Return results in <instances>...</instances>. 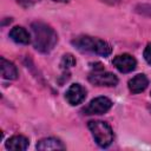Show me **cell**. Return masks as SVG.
Returning <instances> with one entry per match:
<instances>
[{
    "label": "cell",
    "instance_id": "7",
    "mask_svg": "<svg viewBox=\"0 0 151 151\" xmlns=\"http://www.w3.org/2000/svg\"><path fill=\"white\" fill-rule=\"evenodd\" d=\"M85 97H86V90L79 84L71 85L65 93V98L71 105H77L81 103L85 99Z\"/></svg>",
    "mask_w": 151,
    "mask_h": 151
},
{
    "label": "cell",
    "instance_id": "14",
    "mask_svg": "<svg viewBox=\"0 0 151 151\" xmlns=\"http://www.w3.org/2000/svg\"><path fill=\"white\" fill-rule=\"evenodd\" d=\"M144 59L146 60L147 64L151 65V42H149L144 50Z\"/></svg>",
    "mask_w": 151,
    "mask_h": 151
},
{
    "label": "cell",
    "instance_id": "6",
    "mask_svg": "<svg viewBox=\"0 0 151 151\" xmlns=\"http://www.w3.org/2000/svg\"><path fill=\"white\" fill-rule=\"evenodd\" d=\"M112 64L116 66V68L118 71H120L123 73H127L136 68L137 61L132 55L125 53V54H119V55L114 57L112 60Z\"/></svg>",
    "mask_w": 151,
    "mask_h": 151
},
{
    "label": "cell",
    "instance_id": "10",
    "mask_svg": "<svg viewBox=\"0 0 151 151\" xmlns=\"http://www.w3.org/2000/svg\"><path fill=\"white\" fill-rule=\"evenodd\" d=\"M37 149L41 151H48V150H64L65 145L57 138H44L38 142Z\"/></svg>",
    "mask_w": 151,
    "mask_h": 151
},
{
    "label": "cell",
    "instance_id": "16",
    "mask_svg": "<svg viewBox=\"0 0 151 151\" xmlns=\"http://www.w3.org/2000/svg\"><path fill=\"white\" fill-rule=\"evenodd\" d=\"M53 1H58V2H67L68 0H53Z\"/></svg>",
    "mask_w": 151,
    "mask_h": 151
},
{
    "label": "cell",
    "instance_id": "15",
    "mask_svg": "<svg viewBox=\"0 0 151 151\" xmlns=\"http://www.w3.org/2000/svg\"><path fill=\"white\" fill-rule=\"evenodd\" d=\"M17 2L20 6H22L24 8H28V7H31L33 5V0H17Z\"/></svg>",
    "mask_w": 151,
    "mask_h": 151
},
{
    "label": "cell",
    "instance_id": "13",
    "mask_svg": "<svg viewBox=\"0 0 151 151\" xmlns=\"http://www.w3.org/2000/svg\"><path fill=\"white\" fill-rule=\"evenodd\" d=\"M74 65H76V58H74L72 54L67 53V54L63 55L61 61H60L61 68L66 70V68H70V67H72V66H74Z\"/></svg>",
    "mask_w": 151,
    "mask_h": 151
},
{
    "label": "cell",
    "instance_id": "8",
    "mask_svg": "<svg viewBox=\"0 0 151 151\" xmlns=\"http://www.w3.org/2000/svg\"><path fill=\"white\" fill-rule=\"evenodd\" d=\"M28 144H29L28 138L21 134H17V136L11 137L6 142V149L12 150V151H24L28 147Z\"/></svg>",
    "mask_w": 151,
    "mask_h": 151
},
{
    "label": "cell",
    "instance_id": "2",
    "mask_svg": "<svg viewBox=\"0 0 151 151\" xmlns=\"http://www.w3.org/2000/svg\"><path fill=\"white\" fill-rule=\"evenodd\" d=\"M72 44L80 51H90V52H94L99 55L103 57H107L111 53V46L100 39H96L88 35H80L78 38H76Z\"/></svg>",
    "mask_w": 151,
    "mask_h": 151
},
{
    "label": "cell",
    "instance_id": "12",
    "mask_svg": "<svg viewBox=\"0 0 151 151\" xmlns=\"http://www.w3.org/2000/svg\"><path fill=\"white\" fill-rule=\"evenodd\" d=\"M9 38H11L13 41H15V42H18V44H24V45L28 44L29 40H31L28 32H27L24 27H20V26H15V27H13V28L11 29V32H9Z\"/></svg>",
    "mask_w": 151,
    "mask_h": 151
},
{
    "label": "cell",
    "instance_id": "4",
    "mask_svg": "<svg viewBox=\"0 0 151 151\" xmlns=\"http://www.w3.org/2000/svg\"><path fill=\"white\" fill-rule=\"evenodd\" d=\"M88 81L97 86H116L118 84V78L111 72H105L99 65L94 72L90 73Z\"/></svg>",
    "mask_w": 151,
    "mask_h": 151
},
{
    "label": "cell",
    "instance_id": "9",
    "mask_svg": "<svg viewBox=\"0 0 151 151\" xmlns=\"http://www.w3.org/2000/svg\"><path fill=\"white\" fill-rule=\"evenodd\" d=\"M147 85H149V80H147L146 76L142 74V73L134 76L132 79L129 80V90L134 94L143 92L147 87Z\"/></svg>",
    "mask_w": 151,
    "mask_h": 151
},
{
    "label": "cell",
    "instance_id": "17",
    "mask_svg": "<svg viewBox=\"0 0 151 151\" xmlns=\"http://www.w3.org/2000/svg\"><path fill=\"white\" fill-rule=\"evenodd\" d=\"M104 1H107V2H116V1H118V0H104Z\"/></svg>",
    "mask_w": 151,
    "mask_h": 151
},
{
    "label": "cell",
    "instance_id": "11",
    "mask_svg": "<svg viewBox=\"0 0 151 151\" xmlns=\"http://www.w3.org/2000/svg\"><path fill=\"white\" fill-rule=\"evenodd\" d=\"M1 61V76L5 79L8 80H14L18 78V70L14 66L13 63H11L9 60H6L4 57H1L0 59Z\"/></svg>",
    "mask_w": 151,
    "mask_h": 151
},
{
    "label": "cell",
    "instance_id": "1",
    "mask_svg": "<svg viewBox=\"0 0 151 151\" xmlns=\"http://www.w3.org/2000/svg\"><path fill=\"white\" fill-rule=\"evenodd\" d=\"M33 31V45L34 48L41 53H48L53 50L58 41V35L55 31L47 24L35 21L32 24Z\"/></svg>",
    "mask_w": 151,
    "mask_h": 151
},
{
    "label": "cell",
    "instance_id": "5",
    "mask_svg": "<svg viewBox=\"0 0 151 151\" xmlns=\"http://www.w3.org/2000/svg\"><path fill=\"white\" fill-rule=\"evenodd\" d=\"M112 106V101L106 97H98L94 98L88 103L86 107H84L83 112L85 114H101L109 111Z\"/></svg>",
    "mask_w": 151,
    "mask_h": 151
},
{
    "label": "cell",
    "instance_id": "3",
    "mask_svg": "<svg viewBox=\"0 0 151 151\" xmlns=\"http://www.w3.org/2000/svg\"><path fill=\"white\" fill-rule=\"evenodd\" d=\"M88 129L92 132V136L96 143L101 147H107L113 140V132L111 126L101 120H90Z\"/></svg>",
    "mask_w": 151,
    "mask_h": 151
}]
</instances>
